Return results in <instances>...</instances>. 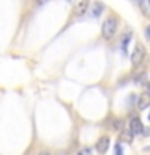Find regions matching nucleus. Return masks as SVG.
<instances>
[{
  "instance_id": "nucleus-1",
  "label": "nucleus",
  "mask_w": 150,
  "mask_h": 155,
  "mask_svg": "<svg viewBox=\"0 0 150 155\" xmlns=\"http://www.w3.org/2000/svg\"><path fill=\"white\" fill-rule=\"evenodd\" d=\"M116 29H118V19L115 16H108L103 21V26H102V36H103V39H106V41H110V39L115 37Z\"/></svg>"
},
{
  "instance_id": "nucleus-2",
  "label": "nucleus",
  "mask_w": 150,
  "mask_h": 155,
  "mask_svg": "<svg viewBox=\"0 0 150 155\" xmlns=\"http://www.w3.org/2000/svg\"><path fill=\"white\" fill-rule=\"evenodd\" d=\"M144 57H145V50H144V47L137 45V47L134 48L132 55H131V61H132V65H134V66H137V65H140V63H142Z\"/></svg>"
},
{
  "instance_id": "nucleus-3",
  "label": "nucleus",
  "mask_w": 150,
  "mask_h": 155,
  "mask_svg": "<svg viewBox=\"0 0 150 155\" xmlns=\"http://www.w3.org/2000/svg\"><path fill=\"white\" fill-rule=\"evenodd\" d=\"M137 107L139 110H147L150 107V92H142L137 99Z\"/></svg>"
},
{
  "instance_id": "nucleus-4",
  "label": "nucleus",
  "mask_w": 150,
  "mask_h": 155,
  "mask_svg": "<svg viewBox=\"0 0 150 155\" xmlns=\"http://www.w3.org/2000/svg\"><path fill=\"white\" fill-rule=\"evenodd\" d=\"M87 10H89V0H79L74 8V15L76 16H82L84 13H87Z\"/></svg>"
},
{
  "instance_id": "nucleus-5",
  "label": "nucleus",
  "mask_w": 150,
  "mask_h": 155,
  "mask_svg": "<svg viewBox=\"0 0 150 155\" xmlns=\"http://www.w3.org/2000/svg\"><path fill=\"white\" fill-rule=\"evenodd\" d=\"M132 139H134V133L131 131V128H128V129L123 128L119 131V140H121V142L131 144V142H132Z\"/></svg>"
},
{
  "instance_id": "nucleus-6",
  "label": "nucleus",
  "mask_w": 150,
  "mask_h": 155,
  "mask_svg": "<svg viewBox=\"0 0 150 155\" xmlns=\"http://www.w3.org/2000/svg\"><path fill=\"white\" fill-rule=\"evenodd\" d=\"M129 128H131V131H132L134 134H142L144 133V124H142V121H140L139 118H132V120H131Z\"/></svg>"
},
{
  "instance_id": "nucleus-7",
  "label": "nucleus",
  "mask_w": 150,
  "mask_h": 155,
  "mask_svg": "<svg viewBox=\"0 0 150 155\" xmlns=\"http://www.w3.org/2000/svg\"><path fill=\"white\" fill-rule=\"evenodd\" d=\"M108 145H110L108 136H103V137H100L99 142H97V152H99V153H105L106 150H108Z\"/></svg>"
},
{
  "instance_id": "nucleus-8",
  "label": "nucleus",
  "mask_w": 150,
  "mask_h": 155,
  "mask_svg": "<svg viewBox=\"0 0 150 155\" xmlns=\"http://www.w3.org/2000/svg\"><path fill=\"white\" fill-rule=\"evenodd\" d=\"M103 12V3H100V2H94V5H92V16H100V13Z\"/></svg>"
},
{
  "instance_id": "nucleus-9",
  "label": "nucleus",
  "mask_w": 150,
  "mask_h": 155,
  "mask_svg": "<svg viewBox=\"0 0 150 155\" xmlns=\"http://www.w3.org/2000/svg\"><path fill=\"white\" fill-rule=\"evenodd\" d=\"M134 3H137L140 8H142V12H144V15L145 16H148L150 18V10H148V7H147V2L145 0H132Z\"/></svg>"
},
{
  "instance_id": "nucleus-10",
  "label": "nucleus",
  "mask_w": 150,
  "mask_h": 155,
  "mask_svg": "<svg viewBox=\"0 0 150 155\" xmlns=\"http://www.w3.org/2000/svg\"><path fill=\"white\" fill-rule=\"evenodd\" d=\"M110 128L113 131H121L124 128V123L121 120H113V121H111V124H110Z\"/></svg>"
},
{
  "instance_id": "nucleus-11",
  "label": "nucleus",
  "mask_w": 150,
  "mask_h": 155,
  "mask_svg": "<svg viewBox=\"0 0 150 155\" xmlns=\"http://www.w3.org/2000/svg\"><path fill=\"white\" fill-rule=\"evenodd\" d=\"M115 153H118V155H119V153H123V149H121V145H119V144H116V145H115Z\"/></svg>"
},
{
  "instance_id": "nucleus-12",
  "label": "nucleus",
  "mask_w": 150,
  "mask_h": 155,
  "mask_svg": "<svg viewBox=\"0 0 150 155\" xmlns=\"http://www.w3.org/2000/svg\"><path fill=\"white\" fill-rule=\"evenodd\" d=\"M145 36H147V39H150V24L147 26V29H145Z\"/></svg>"
},
{
  "instance_id": "nucleus-13",
  "label": "nucleus",
  "mask_w": 150,
  "mask_h": 155,
  "mask_svg": "<svg viewBox=\"0 0 150 155\" xmlns=\"http://www.w3.org/2000/svg\"><path fill=\"white\" fill-rule=\"evenodd\" d=\"M92 152V149H82L81 150V153H90Z\"/></svg>"
},
{
  "instance_id": "nucleus-14",
  "label": "nucleus",
  "mask_w": 150,
  "mask_h": 155,
  "mask_svg": "<svg viewBox=\"0 0 150 155\" xmlns=\"http://www.w3.org/2000/svg\"><path fill=\"white\" fill-rule=\"evenodd\" d=\"M148 120H150V115H148Z\"/></svg>"
},
{
  "instance_id": "nucleus-15",
  "label": "nucleus",
  "mask_w": 150,
  "mask_h": 155,
  "mask_svg": "<svg viewBox=\"0 0 150 155\" xmlns=\"http://www.w3.org/2000/svg\"><path fill=\"white\" fill-rule=\"evenodd\" d=\"M148 3H150V0H148Z\"/></svg>"
}]
</instances>
